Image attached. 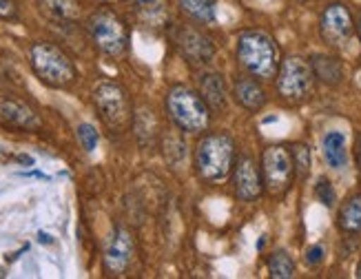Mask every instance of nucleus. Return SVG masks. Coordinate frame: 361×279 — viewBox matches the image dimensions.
Segmentation results:
<instances>
[{
    "mask_svg": "<svg viewBox=\"0 0 361 279\" xmlns=\"http://www.w3.org/2000/svg\"><path fill=\"white\" fill-rule=\"evenodd\" d=\"M315 197L322 202V204L326 209H333L335 206V202H337V193H335V186L333 182L328 180L326 175H322L315 184Z\"/></svg>",
    "mask_w": 361,
    "mask_h": 279,
    "instance_id": "b1692460",
    "label": "nucleus"
},
{
    "mask_svg": "<svg viewBox=\"0 0 361 279\" xmlns=\"http://www.w3.org/2000/svg\"><path fill=\"white\" fill-rule=\"evenodd\" d=\"M140 3H145V5H149V3H155V0H140Z\"/></svg>",
    "mask_w": 361,
    "mask_h": 279,
    "instance_id": "2f4dec72",
    "label": "nucleus"
},
{
    "mask_svg": "<svg viewBox=\"0 0 361 279\" xmlns=\"http://www.w3.org/2000/svg\"><path fill=\"white\" fill-rule=\"evenodd\" d=\"M355 162L361 173V133H357V140H355Z\"/></svg>",
    "mask_w": 361,
    "mask_h": 279,
    "instance_id": "bb28decb",
    "label": "nucleus"
},
{
    "mask_svg": "<svg viewBox=\"0 0 361 279\" xmlns=\"http://www.w3.org/2000/svg\"><path fill=\"white\" fill-rule=\"evenodd\" d=\"M173 44H176L178 54L191 67H207L209 62L215 58L213 40L207 34H202L195 25H176Z\"/></svg>",
    "mask_w": 361,
    "mask_h": 279,
    "instance_id": "9d476101",
    "label": "nucleus"
},
{
    "mask_svg": "<svg viewBox=\"0 0 361 279\" xmlns=\"http://www.w3.org/2000/svg\"><path fill=\"white\" fill-rule=\"evenodd\" d=\"M200 96L213 113H224L228 106V87L224 75L217 71H204L200 75Z\"/></svg>",
    "mask_w": 361,
    "mask_h": 279,
    "instance_id": "2eb2a0df",
    "label": "nucleus"
},
{
    "mask_svg": "<svg viewBox=\"0 0 361 279\" xmlns=\"http://www.w3.org/2000/svg\"><path fill=\"white\" fill-rule=\"evenodd\" d=\"M357 34H359V38H361V13H359V18H357Z\"/></svg>",
    "mask_w": 361,
    "mask_h": 279,
    "instance_id": "c756f323",
    "label": "nucleus"
},
{
    "mask_svg": "<svg viewBox=\"0 0 361 279\" xmlns=\"http://www.w3.org/2000/svg\"><path fill=\"white\" fill-rule=\"evenodd\" d=\"M233 191L235 197L242 202H255L264 193V178H262V168L257 162L250 158V155H238L233 166Z\"/></svg>",
    "mask_w": 361,
    "mask_h": 279,
    "instance_id": "9b49d317",
    "label": "nucleus"
},
{
    "mask_svg": "<svg viewBox=\"0 0 361 279\" xmlns=\"http://www.w3.org/2000/svg\"><path fill=\"white\" fill-rule=\"evenodd\" d=\"M238 153H235V142L228 133H207L193 153L195 173L204 182H224L231 173Z\"/></svg>",
    "mask_w": 361,
    "mask_h": 279,
    "instance_id": "7ed1b4c3",
    "label": "nucleus"
},
{
    "mask_svg": "<svg viewBox=\"0 0 361 279\" xmlns=\"http://www.w3.org/2000/svg\"><path fill=\"white\" fill-rule=\"evenodd\" d=\"M266 268H269V275L273 279H290L295 277V259L288 255V251H284V248H277V251H273L269 255V259H266Z\"/></svg>",
    "mask_w": 361,
    "mask_h": 279,
    "instance_id": "412c9836",
    "label": "nucleus"
},
{
    "mask_svg": "<svg viewBox=\"0 0 361 279\" xmlns=\"http://www.w3.org/2000/svg\"><path fill=\"white\" fill-rule=\"evenodd\" d=\"M262 178H264V189L273 197H281L295 180V164H293V153L290 147L284 144H273L266 147L262 153Z\"/></svg>",
    "mask_w": 361,
    "mask_h": 279,
    "instance_id": "6e6552de",
    "label": "nucleus"
},
{
    "mask_svg": "<svg viewBox=\"0 0 361 279\" xmlns=\"http://www.w3.org/2000/svg\"><path fill=\"white\" fill-rule=\"evenodd\" d=\"M93 104H96L98 118L111 133H124L133 124L131 96L120 82L102 80L93 89Z\"/></svg>",
    "mask_w": 361,
    "mask_h": 279,
    "instance_id": "423d86ee",
    "label": "nucleus"
},
{
    "mask_svg": "<svg viewBox=\"0 0 361 279\" xmlns=\"http://www.w3.org/2000/svg\"><path fill=\"white\" fill-rule=\"evenodd\" d=\"M29 65L36 78L49 89H71L78 80L73 58L56 42L38 40L29 46Z\"/></svg>",
    "mask_w": 361,
    "mask_h": 279,
    "instance_id": "f03ea898",
    "label": "nucleus"
},
{
    "mask_svg": "<svg viewBox=\"0 0 361 279\" xmlns=\"http://www.w3.org/2000/svg\"><path fill=\"white\" fill-rule=\"evenodd\" d=\"M182 13L197 25H209L215 20L217 0H178Z\"/></svg>",
    "mask_w": 361,
    "mask_h": 279,
    "instance_id": "aec40b11",
    "label": "nucleus"
},
{
    "mask_svg": "<svg viewBox=\"0 0 361 279\" xmlns=\"http://www.w3.org/2000/svg\"><path fill=\"white\" fill-rule=\"evenodd\" d=\"M310 67L312 73L319 82H324L326 87H337L343 80V65L341 60L335 56H326V54H315L310 56Z\"/></svg>",
    "mask_w": 361,
    "mask_h": 279,
    "instance_id": "a211bd4d",
    "label": "nucleus"
},
{
    "mask_svg": "<svg viewBox=\"0 0 361 279\" xmlns=\"http://www.w3.org/2000/svg\"><path fill=\"white\" fill-rule=\"evenodd\" d=\"M322 40L333 49H346L357 34V23L343 3H331L319 16Z\"/></svg>",
    "mask_w": 361,
    "mask_h": 279,
    "instance_id": "1a4fd4ad",
    "label": "nucleus"
},
{
    "mask_svg": "<svg viewBox=\"0 0 361 279\" xmlns=\"http://www.w3.org/2000/svg\"><path fill=\"white\" fill-rule=\"evenodd\" d=\"M355 275H357V277L361 279V259H359V264H357V273H355Z\"/></svg>",
    "mask_w": 361,
    "mask_h": 279,
    "instance_id": "7c9ffc66",
    "label": "nucleus"
},
{
    "mask_svg": "<svg viewBox=\"0 0 361 279\" xmlns=\"http://www.w3.org/2000/svg\"><path fill=\"white\" fill-rule=\"evenodd\" d=\"M0 20H18L16 0H0Z\"/></svg>",
    "mask_w": 361,
    "mask_h": 279,
    "instance_id": "393cba45",
    "label": "nucleus"
},
{
    "mask_svg": "<svg viewBox=\"0 0 361 279\" xmlns=\"http://www.w3.org/2000/svg\"><path fill=\"white\" fill-rule=\"evenodd\" d=\"M315 73L310 62L300 56H288L279 62L277 69V93L288 104L306 102L315 91Z\"/></svg>",
    "mask_w": 361,
    "mask_h": 279,
    "instance_id": "0eeeda50",
    "label": "nucleus"
},
{
    "mask_svg": "<svg viewBox=\"0 0 361 279\" xmlns=\"http://www.w3.org/2000/svg\"><path fill=\"white\" fill-rule=\"evenodd\" d=\"M337 226L348 235H359L361 232V193H355L341 202L337 211Z\"/></svg>",
    "mask_w": 361,
    "mask_h": 279,
    "instance_id": "6ab92c4d",
    "label": "nucleus"
},
{
    "mask_svg": "<svg viewBox=\"0 0 361 279\" xmlns=\"http://www.w3.org/2000/svg\"><path fill=\"white\" fill-rule=\"evenodd\" d=\"M306 261L310 264V266H319V264L324 261V246H319V244L310 246L306 251Z\"/></svg>",
    "mask_w": 361,
    "mask_h": 279,
    "instance_id": "a878e982",
    "label": "nucleus"
},
{
    "mask_svg": "<svg viewBox=\"0 0 361 279\" xmlns=\"http://www.w3.org/2000/svg\"><path fill=\"white\" fill-rule=\"evenodd\" d=\"M322 153L326 164L333 170H343L348 166V149H346V135L341 131H328L322 140Z\"/></svg>",
    "mask_w": 361,
    "mask_h": 279,
    "instance_id": "f3484780",
    "label": "nucleus"
},
{
    "mask_svg": "<svg viewBox=\"0 0 361 279\" xmlns=\"http://www.w3.org/2000/svg\"><path fill=\"white\" fill-rule=\"evenodd\" d=\"M231 96L235 98V102H238L242 108H246V111H250V113L262 111L266 100H269V98H266L264 87L253 75H238V78H235L233 87H231Z\"/></svg>",
    "mask_w": 361,
    "mask_h": 279,
    "instance_id": "4468645a",
    "label": "nucleus"
},
{
    "mask_svg": "<svg viewBox=\"0 0 361 279\" xmlns=\"http://www.w3.org/2000/svg\"><path fill=\"white\" fill-rule=\"evenodd\" d=\"M238 54L240 67L257 78V80H273L279 69V49L275 38L264 29H246L238 36Z\"/></svg>",
    "mask_w": 361,
    "mask_h": 279,
    "instance_id": "f257e3e1",
    "label": "nucleus"
},
{
    "mask_svg": "<svg viewBox=\"0 0 361 279\" xmlns=\"http://www.w3.org/2000/svg\"><path fill=\"white\" fill-rule=\"evenodd\" d=\"M38 240H40V242H44V244H51V237L47 235V232H40V235H38Z\"/></svg>",
    "mask_w": 361,
    "mask_h": 279,
    "instance_id": "c85d7f7f",
    "label": "nucleus"
},
{
    "mask_svg": "<svg viewBox=\"0 0 361 279\" xmlns=\"http://www.w3.org/2000/svg\"><path fill=\"white\" fill-rule=\"evenodd\" d=\"M75 135H78V142H80V147H82L87 153H93V151L98 149L100 133H98V129H96V127H93V124H89V122L78 124Z\"/></svg>",
    "mask_w": 361,
    "mask_h": 279,
    "instance_id": "5701e85b",
    "label": "nucleus"
},
{
    "mask_svg": "<svg viewBox=\"0 0 361 279\" xmlns=\"http://www.w3.org/2000/svg\"><path fill=\"white\" fill-rule=\"evenodd\" d=\"M87 34L93 46L106 58H120L127 54L131 31L127 20L109 7H100L87 18Z\"/></svg>",
    "mask_w": 361,
    "mask_h": 279,
    "instance_id": "39448f33",
    "label": "nucleus"
},
{
    "mask_svg": "<svg viewBox=\"0 0 361 279\" xmlns=\"http://www.w3.org/2000/svg\"><path fill=\"white\" fill-rule=\"evenodd\" d=\"M18 162L27 164V166H34V158H29V155H18Z\"/></svg>",
    "mask_w": 361,
    "mask_h": 279,
    "instance_id": "cd10ccee",
    "label": "nucleus"
},
{
    "mask_svg": "<svg viewBox=\"0 0 361 279\" xmlns=\"http://www.w3.org/2000/svg\"><path fill=\"white\" fill-rule=\"evenodd\" d=\"M0 124L11 131L34 133L42 127V120L36 113V108H31L29 104L13 98H5L0 100Z\"/></svg>",
    "mask_w": 361,
    "mask_h": 279,
    "instance_id": "ddd939ff",
    "label": "nucleus"
},
{
    "mask_svg": "<svg viewBox=\"0 0 361 279\" xmlns=\"http://www.w3.org/2000/svg\"><path fill=\"white\" fill-rule=\"evenodd\" d=\"M293 153V164H295V178L306 180L308 170H310V151L306 144H293L290 147Z\"/></svg>",
    "mask_w": 361,
    "mask_h": 279,
    "instance_id": "4be33fe9",
    "label": "nucleus"
},
{
    "mask_svg": "<svg viewBox=\"0 0 361 279\" xmlns=\"http://www.w3.org/2000/svg\"><path fill=\"white\" fill-rule=\"evenodd\" d=\"M135 244L127 228L118 226L104 246V271L109 275H124L133 261Z\"/></svg>",
    "mask_w": 361,
    "mask_h": 279,
    "instance_id": "f8f14e48",
    "label": "nucleus"
},
{
    "mask_svg": "<svg viewBox=\"0 0 361 279\" xmlns=\"http://www.w3.org/2000/svg\"><path fill=\"white\" fill-rule=\"evenodd\" d=\"M302 3H308V0H302Z\"/></svg>",
    "mask_w": 361,
    "mask_h": 279,
    "instance_id": "473e14b6",
    "label": "nucleus"
},
{
    "mask_svg": "<svg viewBox=\"0 0 361 279\" xmlns=\"http://www.w3.org/2000/svg\"><path fill=\"white\" fill-rule=\"evenodd\" d=\"M38 7L44 18L56 25H73L80 20V0H38Z\"/></svg>",
    "mask_w": 361,
    "mask_h": 279,
    "instance_id": "dca6fc26",
    "label": "nucleus"
},
{
    "mask_svg": "<svg viewBox=\"0 0 361 279\" xmlns=\"http://www.w3.org/2000/svg\"><path fill=\"white\" fill-rule=\"evenodd\" d=\"M164 106L171 122L184 133H204L211 127V106L191 87L173 85L166 93Z\"/></svg>",
    "mask_w": 361,
    "mask_h": 279,
    "instance_id": "20e7f679",
    "label": "nucleus"
}]
</instances>
